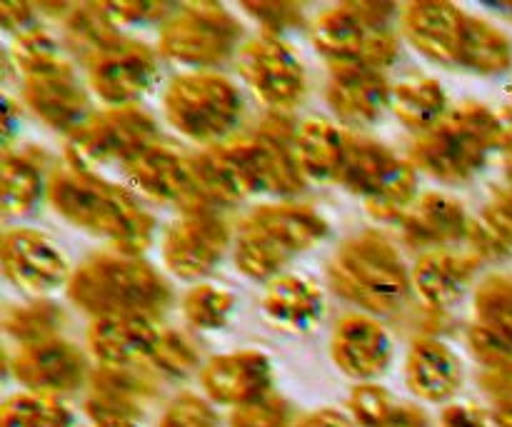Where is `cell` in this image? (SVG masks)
<instances>
[{
    "label": "cell",
    "mask_w": 512,
    "mask_h": 427,
    "mask_svg": "<svg viewBox=\"0 0 512 427\" xmlns=\"http://www.w3.org/2000/svg\"><path fill=\"white\" fill-rule=\"evenodd\" d=\"M3 328L8 338L20 345H33L40 340L60 338L65 328V313L58 303L48 298H35L25 305L5 310Z\"/></svg>",
    "instance_id": "34"
},
{
    "label": "cell",
    "mask_w": 512,
    "mask_h": 427,
    "mask_svg": "<svg viewBox=\"0 0 512 427\" xmlns=\"http://www.w3.org/2000/svg\"><path fill=\"white\" fill-rule=\"evenodd\" d=\"M153 375V370H145L140 365H98L90 370V395L140 413V403L153 398L158 390Z\"/></svg>",
    "instance_id": "33"
},
{
    "label": "cell",
    "mask_w": 512,
    "mask_h": 427,
    "mask_svg": "<svg viewBox=\"0 0 512 427\" xmlns=\"http://www.w3.org/2000/svg\"><path fill=\"white\" fill-rule=\"evenodd\" d=\"M512 148V110L463 103L410 145V163L440 183H468L495 150Z\"/></svg>",
    "instance_id": "2"
},
{
    "label": "cell",
    "mask_w": 512,
    "mask_h": 427,
    "mask_svg": "<svg viewBox=\"0 0 512 427\" xmlns=\"http://www.w3.org/2000/svg\"><path fill=\"white\" fill-rule=\"evenodd\" d=\"M238 73L270 113L290 115L308 95V75L295 50L275 35H258L240 45Z\"/></svg>",
    "instance_id": "10"
},
{
    "label": "cell",
    "mask_w": 512,
    "mask_h": 427,
    "mask_svg": "<svg viewBox=\"0 0 512 427\" xmlns=\"http://www.w3.org/2000/svg\"><path fill=\"white\" fill-rule=\"evenodd\" d=\"M48 203L60 218L75 228L108 240L115 253L143 255L153 243L155 220L143 210L133 193L70 165L48 175Z\"/></svg>",
    "instance_id": "1"
},
{
    "label": "cell",
    "mask_w": 512,
    "mask_h": 427,
    "mask_svg": "<svg viewBox=\"0 0 512 427\" xmlns=\"http://www.w3.org/2000/svg\"><path fill=\"white\" fill-rule=\"evenodd\" d=\"M0 263L5 278L35 298L60 288L63 283L68 285L70 280L63 253L43 233L30 228H13L3 235Z\"/></svg>",
    "instance_id": "14"
},
{
    "label": "cell",
    "mask_w": 512,
    "mask_h": 427,
    "mask_svg": "<svg viewBox=\"0 0 512 427\" xmlns=\"http://www.w3.org/2000/svg\"><path fill=\"white\" fill-rule=\"evenodd\" d=\"M390 108L405 128L423 135L448 115V95L438 80L413 78L395 85Z\"/></svg>",
    "instance_id": "31"
},
{
    "label": "cell",
    "mask_w": 512,
    "mask_h": 427,
    "mask_svg": "<svg viewBox=\"0 0 512 427\" xmlns=\"http://www.w3.org/2000/svg\"><path fill=\"white\" fill-rule=\"evenodd\" d=\"M90 90L110 108H128L153 88L158 78V55L140 40L123 38L90 60Z\"/></svg>",
    "instance_id": "12"
},
{
    "label": "cell",
    "mask_w": 512,
    "mask_h": 427,
    "mask_svg": "<svg viewBox=\"0 0 512 427\" xmlns=\"http://www.w3.org/2000/svg\"><path fill=\"white\" fill-rule=\"evenodd\" d=\"M393 400L390 393L380 385L365 383L358 385L350 395V410H353V418L358 420L363 427H380L388 420V415L393 413Z\"/></svg>",
    "instance_id": "44"
},
{
    "label": "cell",
    "mask_w": 512,
    "mask_h": 427,
    "mask_svg": "<svg viewBox=\"0 0 512 427\" xmlns=\"http://www.w3.org/2000/svg\"><path fill=\"white\" fill-rule=\"evenodd\" d=\"M325 98L335 118L353 128H365L380 120V115L390 108L393 88L380 70L340 65L330 68Z\"/></svg>",
    "instance_id": "19"
},
{
    "label": "cell",
    "mask_w": 512,
    "mask_h": 427,
    "mask_svg": "<svg viewBox=\"0 0 512 427\" xmlns=\"http://www.w3.org/2000/svg\"><path fill=\"white\" fill-rule=\"evenodd\" d=\"M488 205H493V208L498 210V213L512 225V183L510 180H505V185H500V188L493 190V200H490Z\"/></svg>",
    "instance_id": "51"
},
{
    "label": "cell",
    "mask_w": 512,
    "mask_h": 427,
    "mask_svg": "<svg viewBox=\"0 0 512 427\" xmlns=\"http://www.w3.org/2000/svg\"><path fill=\"white\" fill-rule=\"evenodd\" d=\"M475 323L512 333V280L490 275L475 290Z\"/></svg>",
    "instance_id": "41"
},
{
    "label": "cell",
    "mask_w": 512,
    "mask_h": 427,
    "mask_svg": "<svg viewBox=\"0 0 512 427\" xmlns=\"http://www.w3.org/2000/svg\"><path fill=\"white\" fill-rule=\"evenodd\" d=\"M243 10L263 25L265 35L275 38H283L288 30L300 28L305 20L303 5L298 3H245Z\"/></svg>",
    "instance_id": "43"
},
{
    "label": "cell",
    "mask_w": 512,
    "mask_h": 427,
    "mask_svg": "<svg viewBox=\"0 0 512 427\" xmlns=\"http://www.w3.org/2000/svg\"><path fill=\"white\" fill-rule=\"evenodd\" d=\"M470 253L485 260H505L512 255V225L493 205L483 210L478 218H470L468 230Z\"/></svg>",
    "instance_id": "40"
},
{
    "label": "cell",
    "mask_w": 512,
    "mask_h": 427,
    "mask_svg": "<svg viewBox=\"0 0 512 427\" xmlns=\"http://www.w3.org/2000/svg\"><path fill=\"white\" fill-rule=\"evenodd\" d=\"M240 223L258 230L275 248L283 250L290 260H293V255L305 253V250L323 243L330 233L328 220L318 210L303 203H293V200L258 205Z\"/></svg>",
    "instance_id": "21"
},
{
    "label": "cell",
    "mask_w": 512,
    "mask_h": 427,
    "mask_svg": "<svg viewBox=\"0 0 512 427\" xmlns=\"http://www.w3.org/2000/svg\"><path fill=\"white\" fill-rule=\"evenodd\" d=\"M323 290L303 275H280L270 280L263 298V313L275 328L288 333L310 330L323 318Z\"/></svg>",
    "instance_id": "27"
},
{
    "label": "cell",
    "mask_w": 512,
    "mask_h": 427,
    "mask_svg": "<svg viewBox=\"0 0 512 427\" xmlns=\"http://www.w3.org/2000/svg\"><path fill=\"white\" fill-rule=\"evenodd\" d=\"M63 33L68 50L83 65H88L90 60L125 38L118 25L110 20V15L105 13L103 3L73 5L63 18Z\"/></svg>",
    "instance_id": "30"
},
{
    "label": "cell",
    "mask_w": 512,
    "mask_h": 427,
    "mask_svg": "<svg viewBox=\"0 0 512 427\" xmlns=\"http://www.w3.org/2000/svg\"><path fill=\"white\" fill-rule=\"evenodd\" d=\"M468 348L485 370L512 368V333L473 323L468 328Z\"/></svg>",
    "instance_id": "42"
},
{
    "label": "cell",
    "mask_w": 512,
    "mask_h": 427,
    "mask_svg": "<svg viewBox=\"0 0 512 427\" xmlns=\"http://www.w3.org/2000/svg\"><path fill=\"white\" fill-rule=\"evenodd\" d=\"M243 25L220 3H185L160 25L163 58L190 70H213L238 55Z\"/></svg>",
    "instance_id": "8"
},
{
    "label": "cell",
    "mask_w": 512,
    "mask_h": 427,
    "mask_svg": "<svg viewBox=\"0 0 512 427\" xmlns=\"http://www.w3.org/2000/svg\"><path fill=\"white\" fill-rule=\"evenodd\" d=\"M105 13L115 25H138L150 20H168L175 13L170 3H103Z\"/></svg>",
    "instance_id": "47"
},
{
    "label": "cell",
    "mask_w": 512,
    "mask_h": 427,
    "mask_svg": "<svg viewBox=\"0 0 512 427\" xmlns=\"http://www.w3.org/2000/svg\"><path fill=\"white\" fill-rule=\"evenodd\" d=\"M295 130L290 115L270 113L253 133L210 148L238 200L248 195L288 200L303 193L305 175L293 153Z\"/></svg>",
    "instance_id": "4"
},
{
    "label": "cell",
    "mask_w": 512,
    "mask_h": 427,
    "mask_svg": "<svg viewBox=\"0 0 512 427\" xmlns=\"http://www.w3.org/2000/svg\"><path fill=\"white\" fill-rule=\"evenodd\" d=\"M495 420H498L500 427H512V400H505V403L498 405Z\"/></svg>",
    "instance_id": "52"
},
{
    "label": "cell",
    "mask_w": 512,
    "mask_h": 427,
    "mask_svg": "<svg viewBox=\"0 0 512 427\" xmlns=\"http://www.w3.org/2000/svg\"><path fill=\"white\" fill-rule=\"evenodd\" d=\"M230 245L228 223L218 210L183 213L163 238V263L183 280H198L213 273Z\"/></svg>",
    "instance_id": "11"
},
{
    "label": "cell",
    "mask_w": 512,
    "mask_h": 427,
    "mask_svg": "<svg viewBox=\"0 0 512 427\" xmlns=\"http://www.w3.org/2000/svg\"><path fill=\"white\" fill-rule=\"evenodd\" d=\"M160 427H218V415L198 395H180L165 410Z\"/></svg>",
    "instance_id": "46"
},
{
    "label": "cell",
    "mask_w": 512,
    "mask_h": 427,
    "mask_svg": "<svg viewBox=\"0 0 512 427\" xmlns=\"http://www.w3.org/2000/svg\"><path fill=\"white\" fill-rule=\"evenodd\" d=\"M73 415L55 395H15L3 408V427H70Z\"/></svg>",
    "instance_id": "37"
},
{
    "label": "cell",
    "mask_w": 512,
    "mask_h": 427,
    "mask_svg": "<svg viewBox=\"0 0 512 427\" xmlns=\"http://www.w3.org/2000/svg\"><path fill=\"white\" fill-rule=\"evenodd\" d=\"M328 283L335 295L373 318L398 315L413 293V278L398 248L378 230L353 235L335 250Z\"/></svg>",
    "instance_id": "5"
},
{
    "label": "cell",
    "mask_w": 512,
    "mask_h": 427,
    "mask_svg": "<svg viewBox=\"0 0 512 427\" xmlns=\"http://www.w3.org/2000/svg\"><path fill=\"white\" fill-rule=\"evenodd\" d=\"M145 365H148L155 375L185 378V375H190L193 370H198L200 353L188 335L178 333V330H160L158 340H155Z\"/></svg>",
    "instance_id": "39"
},
{
    "label": "cell",
    "mask_w": 512,
    "mask_h": 427,
    "mask_svg": "<svg viewBox=\"0 0 512 427\" xmlns=\"http://www.w3.org/2000/svg\"><path fill=\"white\" fill-rule=\"evenodd\" d=\"M350 135L323 118L303 120L295 130L293 153L305 178L318 183H340L348 160Z\"/></svg>",
    "instance_id": "26"
},
{
    "label": "cell",
    "mask_w": 512,
    "mask_h": 427,
    "mask_svg": "<svg viewBox=\"0 0 512 427\" xmlns=\"http://www.w3.org/2000/svg\"><path fill=\"white\" fill-rule=\"evenodd\" d=\"M398 13L393 3H340L318 15L310 38L315 50L328 58L330 68L380 70L398 60L400 43L390 30V20Z\"/></svg>",
    "instance_id": "6"
},
{
    "label": "cell",
    "mask_w": 512,
    "mask_h": 427,
    "mask_svg": "<svg viewBox=\"0 0 512 427\" xmlns=\"http://www.w3.org/2000/svg\"><path fill=\"white\" fill-rule=\"evenodd\" d=\"M403 35L420 55L433 63L455 65L468 13L453 3L420 0L403 8Z\"/></svg>",
    "instance_id": "20"
},
{
    "label": "cell",
    "mask_w": 512,
    "mask_h": 427,
    "mask_svg": "<svg viewBox=\"0 0 512 427\" xmlns=\"http://www.w3.org/2000/svg\"><path fill=\"white\" fill-rule=\"evenodd\" d=\"M20 95L35 118L65 135H73L93 115L88 93L78 83L70 63L53 73L23 78Z\"/></svg>",
    "instance_id": "16"
},
{
    "label": "cell",
    "mask_w": 512,
    "mask_h": 427,
    "mask_svg": "<svg viewBox=\"0 0 512 427\" xmlns=\"http://www.w3.org/2000/svg\"><path fill=\"white\" fill-rule=\"evenodd\" d=\"M13 375L28 388V393L55 395V398L73 393L85 380H90L85 355L63 338L20 345L13 358Z\"/></svg>",
    "instance_id": "15"
},
{
    "label": "cell",
    "mask_w": 512,
    "mask_h": 427,
    "mask_svg": "<svg viewBox=\"0 0 512 427\" xmlns=\"http://www.w3.org/2000/svg\"><path fill=\"white\" fill-rule=\"evenodd\" d=\"M380 427H428V418L418 408H413V405H400V408L395 405L393 413L388 415V420Z\"/></svg>",
    "instance_id": "49"
},
{
    "label": "cell",
    "mask_w": 512,
    "mask_h": 427,
    "mask_svg": "<svg viewBox=\"0 0 512 427\" xmlns=\"http://www.w3.org/2000/svg\"><path fill=\"white\" fill-rule=\"evenodd\" d=\"M410 390L430 403L453 398L463 385V365L445 340L420 335L413 340L405 363Z\"/></svg>",
    "instance_id": "25"
},
{
    "label": "cell",
    "mask_w": 512,
    "mask_h": 427,
    "mask_svg": "<svg viewBox=\"0 0 512 427\" xmlns=\"http://www.w3.org/2000/svg\"><path fill=\"white\" fill-rule=\"evenodd\" d=\"M48 193L45 153L38 148H5L3 153V213L23 218Z\"/></svg>",
    "instance_id": "28"
},
{
    "label": "cell",
    "mask_w": 512,
    "mask_h": 427,
    "mask_svg": "<svg viewBox=\"0 0 512 427\" xmlns=\"http://www.w3.org/2000/svg\"><path fill=\"white\" fill-rule=\"evenodd\" d=\"M403 158L393 153L385 145L375 143L370 138H358V135H350V148H348V160H345L343 175H340V183L350 190L358 198L368 200L380 185L385 183L390 173L395 170V165Z\"/></svg>",
    "instance_id": "32"
},
{
    "label": "cell",
    "mask_w": 512,
    "mask_h": 427,
    "mask_svg": "<svg viewBox=\"0 0 512 427\" xmlns=\"http://www.w3.org/2000/svg\"><path fill=\"white\" fill-rule=\"evenodd\" d=\"M330 353L335 365L355 380L378 378L393 358V340L373 315L353 313L335 323Z\"/></svg>",
    "instance_id": "18"
},
{
    "label": "cell",
    "mask_w": 512,
    "mask_h": 427,
    "mask_svg": "<svg viewBox=\"0 0 512 427\" xmlns=\"http://www.w3.org/2000/svg\"><path fill=\"white\" fill-rule=\"evenodd\" d=\"M233 427H290L288 405L270 393L255 403L235 408Z\"/></svg>",
    "instance_id": "45"
},
{
    "label": "cell",
    "mask_w": 512,
    "mask_h": 427,
    "mask_svg": "<svg viewBox=\"0 0 512 427\" xmlns=\"http://www.w3.org/2000/svg\"><path fill=\"white\" fill-rule=\"evenodd\" d=\"M75 308L98 318L143 315L158 320L173 303L168 280L138 255L105 253L85 260L68 280Z\"/></svg>",
    "instance_id": "3"
},
{
    "label": "cell",
    "mask_w": 512,
    "mask_h": 427,
    "mask_svg": "<svg viewBox=\"0 0 512 427\" xmlns=\"http://www.w3.org/2000/svg\"><path fill=\"white\" fill-rule=\"evenodd\" d=\"M298 427H350L348 418L335 410H320V413L308 415Z\"/></svg>",
    "instance_id": "50"
},
{
    "label": "cell",
    "mask_w": 512,
    "mask_h": 427,
    "mask_svg": "<svg viewBox=\"0 0 512 427\" xmlns=\"http://www.w3.org/2000/svg\"><path fill=\"white\" fill-rule=\"evenodd\" d=\"M483 260L473 253H450V250H430L418 258L410 270L413 290L423 300L425 308L445 310L465 293L478 275Z\"/></svg>",
    "instance_id": "23"
},
{
    "label": "cell",
    "mask_w": 512,
    "mask_h": 427,
    "mask_svg": "<svg viewBox=\"0 0 512 427\" xmlns=\"http://www.w3.org/2000/svg\"><path fill=\"white\" fill-rule=\"evenodd\" d=\"M158 143V125L150 113L128 105L93 113L65 140V165L85 173H98L103 165L125 163Z\"/></svg>",
    "instance_id": "9"
},
{
    "label": "cell",
    "mask_w": 512,
    "mask_h": 427,
    "mask_svg": "<svg viewBox=\"0 0 512 427\" xmlns=\"http://www.w3.org/2000/svg\"><path fill=\"white\" fill-rule=\"evenodd\" d=\"M95 427H138L133 418H115V420H103V423H95Z\"/></svg>",
    "instance_id": "53"
},
{
    "label": "cell",
    "mask_w": 512,
    "mask_h": 427,
    "mask_svg": "<svg viewBox=\"0 0 512 427\" xmlns=\"http://www.w3.org/2000/svg\"><path fill=\"white\" fill-rule=\"evenodd\" d=\"M455 65L470 70V73L485 75V78L508 73L512 65L510 38L488 20L468 15Z\"/></svg>",
    "instance_id": "29"
},
{
    "label": "cell",
    "mask_w": 512,
    "mask_h": 427,
    "mask_svg": "<svg viewBox=\"0 0 512 427\" xmlns=\"http://www.w3.org/2000/svg\"><path fill=\"white\" fill-rule=\"evenodd\" d=\"M163 113L185 138L215 148L240 125L245 100L238 85L215 70L175 75L163 93Z\"/></svg>",
    "instance_id": "7"
},
{
    "label": "cell",
    "mask_w": 512,
    "mask_h": 427,
    "mask_svg": "<svg viewBox=\"0 0 512 427\" xmlns=\"http://www.w3.org/2000/svg\"><path fill=\"white\" fill-rule=\"evenodd\" d=\"M200 383L215 403L240 408L270 395L273 368L260 350H238L208 360L200 370Z\"/></svg>",
    "instance_id": "17"
},
{
    "label": "cell",
    "mask_w": 512,
    "mask_h": 427,
    "mask_svg": "<svg viewBox=\"0 0 512 427\" xmlns=\"http://www.w3.org/2000/svg\"><path fill=\"white\" fill-rule=\"evenodd\" d=\"M10 60H13L18 73H23L25 78L53 73V70H60L68 65L58 40L48 30L40 28V25L15 35L13 45H10Z\"/></svg>",
    "instance_id": "36"
},
{
    "label": "cell",
    "mask_w": 512,
    "mask_h": 427,
    "mask_svg": "<svg viewBox=\"0 0 512 427\" xmlns=\"http://www.w3.org/2000/svg\"><path fill=\"white\" fill-rule=\"evenodd\" d=\"M418 168L410 160H400L385 183L365 200V208L383 223H398L418 200Z\"/></svg>",
    "instance_id": "35"
},
{
    "label": "cell",
    "mask_w": 512,
    "mask_h": 427,
    "mask_svg": "<svg viewBox=\"0 0 512 427\" xmlns=\"http://www.w3.org/2000/svg\"><path fill=\"white\" fill-rule=\"evenodd\" d=\"M0 20L8 33H25L35 28V5L30 3H3L0 5Z\"/></svg>",
    "instance_id": "48"
},
{
    "label": "cell",
    "mask_w": 512,
    "mask_h": 427,
    "mask_svg": "<svg viewBox=\"0 0 512 427\" xmlns=\"http://www.w3.org/2000/svg\"><path fill=\"white\" fill-rule=\"evenodd\" d=\"M123 173L128 175L130 183L140 193L153 198L155 203L175 205V208H180V213L213 210L200 195L190 158L168 148V145L153 143L143 153L135 155L130 163H125Z\"/></svg>",
    "instance_id": "13"
},
{
    "label": "cell",
    "mask_w": 512,
    "mask_h": 427,
    "mask_svg": "<svg viewBox=\"0 0 512 427\" xmlns=\"http://www.w3.org/2000/svg\"><path fill=\"white\" fill-rule=\"evenodd\" d=\"M235 308V295L220 285L200 283L183 298V315L195 330H220Z\"/></svg>",
    "instance_id": "38"
},
{
    "label": "cell",
    "mask_w": 512,
    "mask_h": 427,
    "mask_svg": "<svg viewBox=\"0 0 512 427\" xmlns=\"http://www.w3.org/2000/svg\"><path fill=\"white\" fill-rule=\"evenodd\" d=\"M470 218L463 205L443 193H425L400 220V235L415 250H445L468 238Z\"/></svg>",
    "instance_id": "22"
},
{
    "label": "cell",
    "mask_w": 512,
    "mask_h": 427,
    "mask_svg": "<svg viewBox=\"0 0 512 427\" xmlns=\"http://www.w3.org/2000/svg\"><path fill=\"white\" fill-rule=\"evenodd\" d=\"M160 328L143 315L98 318L88 328V350L100 365H140L148 360Z\"/></svg>",
    "instance_id": "24"
}]
</instances>
